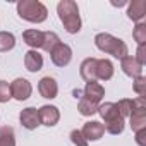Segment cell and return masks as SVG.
Segmentation results:
<instances>
[{"instance_id": "6da1fadb", "label": "cell", "mask_w": 146, "mask_h": 146, "mask_svg": "<svg viewBox=\"0 0 146 146\" xmlns=\"http://www.w3.org/2000/svg\"><path fill=\"white\" fill-rule=\"evenodd\" d=\"M57 14L60 23L64 24L65 31L70 35H76L81 31V16H79V7L74 0H62L57 5Z\"/></svg>"}, {"instance_id": "7a4b0ae2", "label": "cell", "mask_w": 146, "mask_h": 146, "mask_svg": "<svg viewBox=\"0 0 146 146\" xmlns=\"http://www.w3.org/2000/svg\"><path fill=\"white\" fill-rule=\"evenodd\" d=\"M95 45H96L98 50H102V52H105V53H108V55H112L119 60H122L129 55L127 45L120 38L112 36L110 33H98L95 36Z\"/></svg>"}, {"instance_id": "3957f363", "label": "cell", "mask_w": 146, "mask_h": 146, "mask_svg": "<svg viewBox=\"0 0 146 146\" xmlns=\"http://www.w3.org/2000/svg\"><path fill=\"white\" fill-rule=\"evenodd\" d=\"M17 14L28 23H43L48 16L46 7L38 0H21L17 2Z\"/></svg>"}, {"instance_id": "277c9868", "label": "cell", "mask_w": 146, "mask_h": 146, "mask_svg": "<svg viewBox=\"0 0 146 146\" xmlns=\"http://www.w3.org/2000/svg\"><path fill=\"white\" fill-rule=\"evenodd\" d=\"M33 93V88H31V83L24 78H17L11 83V95L14 100L17 102H24L31 96Z\"/></svg>"}, {"instance_id": "5b68a950", "label": "cell", "mask_w": 146, "mask_h": 146, "mask_svg": "<svg viewBox=\"0 0 146 146\" xmlns=\"http://www.w3.org/2000/svg\"><path fill=\"white\" fill-rule=\"evenodd\" d=\"M50 58H52V62H53L57 67H65V65H69V62H70V58H72V50H70L69 45H65V43L60 41V43L50 52Z\"/></svg>"}, {"instance_id": "8992f818", "label": "cell", "mask_w": 146, "mask_h": 146, "mask_svg": "<svg viewBox=\"0 0 146 146\" xmlns=\"http://www.w3.org/2000/svg\"><path fill=\"white\" fill-rule=\"evenodd\" d=\"M38 117H40V124L46 127H53L60 120V112L53 105H43L41 108H38Z\"/></svg>"}, {"instance_id": "52a82bcc", "label": "cell", "mask_w": 146, "mask_h": 146, "mask_svg": "<svg viewBox=\"0 0 146 146\" xmlns=\"http://www.w3.org/2000/svg\"><path fill=\"white\" fill-rule=\"evenodd\" d=\"M96 113H100L102 119L105 120L103 125L112 124V122L124 120V117L120 115V112H119V108H117V103H113V102H107V103H103V105H98V112H96Z\"/></svg>"}, {"instance_id": "ba28073f", "label": "cell", "mask_w": 146, "mask_h": 146, "mask_svg": "<svg viewBox=\"0 0 146 146\" xmlns=\"http://www.w3.org/2000/svg\"><path fill=\"white\" fill-rule=\"evenodd\" d=\"M81 134L84 136L86 141H98L103 137L105 134V129H103V124L98 122V120H90L83 125L81 129Z\"/></svg>"}, {"instance_id": "9c48e42d", "label": "cell", "mask_w": 146, "mask_h": 146, "mask_svg": "<svg viewBox=\"0 0 146 146\" xmlns=\"http://www.w3.org/2000/svg\"><path fill=\"white\" fill-rule=\"evenodd\" d=\"M19 120H21V125L28 131H35L40 124V117H38V110L35 107H28L24 108L21 113H19Z\"/></svg>"}, {"instance_id": "30bf717a", "label": "cell", "mask_w": 146, "mask_h": 146, "mask_svg": "<svg viewBox=\"0 0 146 146\" xmlns=\"http://www.w3.org/2000/svg\"><path fill=\"white\" fill-rule=\"evenodd\" d=\"M38 91L43 98L46 100H53L57 98V93H58V86H57V81L50 76L46 78H41L40 83H38Z\"/></svg>"}, {"instance_id": "8fae6325", "label": "cell", "mask_w": 146, "mask_h": 146, "mask_svg": "<svg viewBox=\"0 0 146 146\" xmlns=\"http://www.w3.org/2000/svg\"><path fill=\"white\" fill-rule=\"evenodd\" d=\"M120 67H122V70H124V74L129 76V78H132V79L143 76V65H141L134 57H129V55H127L125 58H122V60H120Z\"/></svg>"}, {"instance_id": "7c38bea8", "label": "cell", "mask_w": 146, "mask_h": 146, "mask_svg": "<svg viewBox=\"0 0 146 146\" xmlns=\"http://www.w3.org/2000/svg\"><path fill=\"white\" fill-rule=\"evenodd\" d=\"M103 96H105V88L100 83H96V81L95 83H86V88L83 91V98H86V100L98 105Z\"/></svg>"}, {"instance_id": "4fadbf2b", "label": "cell", "mask_w": 146, "mask_h": 146, "mask_svg": "<svg viewBox=\"0 0 146 146\" xmlns=\"http://www.w3.org/2000/svg\"><path fill=\"white\" fill-rule=\"evenodd\" d=\"M96 60L98 58H93V57L84 58L81 67H79V74L86 83H95L96 81Z\"/></svg>"}, {"instance_id": "5bb4252c", "label": "cell", "mask_w": 146, "mask_h": 146, "mask_svg": "<svg viewBox=\"0 0 146 146\" xmlns=\"http://www.w3.org/2000/svg\"><path fill=\"white\" fill-rule=\"evenodd\" d=\"M146 16V0H132L127 7V17L131 21L141 23Z\"/></svg>"}, {"instance_id": "9a60e30c", "label": "cell", "mask_w": 146, "mask_h": 146, "mask_svg": "<svg viewBox=\"0 0 146 146\" xmlns=\"http://www.w3.org/2000/svg\"><path fill=\"white\" fill-rule=\"evenodd\" d=\"M43 38H45V31L40 29H26L23 33V40L28 46H31L33 50L41 48L43 46Z\"/></svg>"}, {"instance_id": "2e32d148", "label": "cell", "mask_w": 146, "mask_h": 146, "mask_svg": "<svg viewBox=\"0 0 146 146\" xmlns=\"http://www.w3.org/2000/svg\"><path fill=\"white\" fill-rule=\"evenodd\" d=\"M24 65L29 72H38L43 67V57L40 55L38 50H29L24 55Z\"/></svg>"}, {"instance_id": "e0dca14e", "label": "cell", "mask_w": 146, "mask_h": 146, "mask_svg": "<svg viewBox=\"0 0 146 146\" xmlns=\"http://www.w3.org/2000/svg\"><path fill=\"white\" fill-rule=\"evenodd\" d=\"M113 76V64L108 58H100L96 60V79L108 81Z\"/></svg>"}, {"instance_id": "ac0fdd59", "label": "cell", "mask_w": 146, "mask_h": 146, "mask_svg": "<svg viewBox=\"0 0 146 146\" xmlns=\"http://www.w3.org/2000/svg\"><path fill=\"white\" fill-rule=\"evenodd\" d=\"M0 146H16V134L11 125L0 127Z\"/></svg>"}, {"instance_id": "d6986e66", "label": "cell", "mask_w": 146, "mask_h": 146, "mask_svg": "<svg viewBox=\"0 0 146 146\" xmlns=\"http://www.w3.org/2000/svg\"><path fill=\"white\" fill-rule=\"evenodd\" d=\"M78 110H79L81 115H84V117H91V115H95V113L98 112V105L81 96V100H79V103H78Z\"/></svg>"}, {"instance_id": "ffe728a7", "label": "cell", "mask_w": 146, "mask_h": 146, "mask_svg": "<svg viewBox=\"0 0 146 146\" xmlns=\"http://www.w3.org/2000/svg\"><path fill=\"white\" fill-rule=\"evenodd\" d=\"M16 46V36L9 31H0V52H9Z\"/></svg>"}, {"instance_id": "44dd1931", "label": "cell", "mask_w": 146, "mask_h": 146, "mask_svg": "<svg viewBox=\"0 0 146 146\" xmlns=\"http://www.w3.org/2000/svg\"><path fill=\"white\" fill-rule=\"evenodd\" d=\"M60 43V38L57 36V33H53V31H45V38H43V50L45 52H52L57 45Z\"/></svg>"}, {"instance_id": "7402d4cb", "label": "cell", "mask_w": 146, "mask_h": 146, "mask_svg": "<svg viewBox=\"0 0 146 146\" xmlns=\"http://www.w3.org/2000/svg\"><path fill=\"white\" fill-rule=\"evenodd\" d=\"M132 38L137 41V45H144L146 43V24L144 23H137L134 31H132Z\"/></svg>"}, {"instance_id": "603a6c76", "label": "cell", "mask_w": 146, "mask_h": 146, "mask_svg": "<svg viewBox=\"0 0 146 146\" xmlns=\"http://www.w3.org/2000/svg\"><path fill=\"white\" fill-rule=\"evenodd\" d=\"M11 98H12V95H11V84L7 81L0 79V103H7Z\"/></svg>"}, {"instance_id": "cb8c5ba5", "label": "cell", "mask_w": 146, "mask_h": 146, "mask_svg": "<svg viewBox=\"0 0 146 146\" xmlns=\"http://www.w3.org/2000/svg\"><path fill=\"white\" fill-rule=\"evenodd\" d=\"M117 108H119V112H120L122 117H129L131 112H132V100H129V98L120 100V102L117 103Z\"/></svg>"}, {"instance_id": "d4e9b609", "label": "cell", "mask_w": 146, "mask_h": 146, "mask_svg": "<svg viewBox=\"0 0 146 146\" xmlns=\"http://www.w3.org/2000/svg\"><path fill=\"white\" fill-rule=\"evenodd\" d=\"M134 91L137 93V96H141V98H144V95H146V78H136L134 79Z\"/></svg>"}, {"instance_id": "484cf974", "label": "cell", "mask_w": 146, "mask_h": 146, "mask_svg": "<svg viewBox=\"0 0 146 146\" xmlns=\"http://www.w3.org/2000/svg\"><path fill=\"white\" fill-rule=\"evenodd\" d=\"M70 141L74 143L76 146H88V141L84 139V136H83L81 131H78V129L70 131Z\"/></svg>"}, {"instance_id": "4316f807", "label": "cell", "mask_w": 146, "mask_h": 146, "mask_svg": "<svg viewBox=\"0 0 146 146\" xmlns=\"http://www.w3.org/2000/svg\"><path fill=\"white\" fill-rule=\"evenodd\" d=\"M141 65L146 64V45H137V52H136V57H134Z\"/></svg>"}, {"instance_id": "83f0119b", "label": "cell", "mask_w": 146, "mask_h": 146, "mask_svg": "<svg viewBox=\"0 0 146 146\" xmlns=\"http://www.w3.org/2000/svg\"><path fill=\"white\" fill-rule=\"evenodd\" d=\"M136 143L139 146H146V129H141L136 132Z\"/></svg>"}]
</instances>
